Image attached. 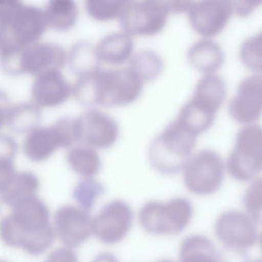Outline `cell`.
Here are the masks:
<instances>
[{
  "label": "cell",
  "mask_w": 262,
  "mask_h": 262,
  "mask_svg": "<svg viewBox=\"0 0 262 262\" xmlns=\"http://www.w3.org/2000/svg\"><path fill=\"white\" fill-rule=\"evenodd\" d=\"M257 222L248 214L236 210L221 214L214 224L215 234L228 249L247 254L259 242Z\"/></svg>",
  "instance_id": "obj_4"
},
{
  "label": "cell",
  "mask_w": 262,
  "mask_h": 262,
  "mask_svg": "<svg viewBox=\"0 0 262 262\" xmlns=\"http://www.w3.org/2000/svg\"><path fill=\"white\" fill-rule=\"evenodd\" d=\"M184 181L192 193L206 195L220 187L224 176V166L220 157L215 152L202 150L189 160L185 167Z\"/></svg>",
  "instance_id": "obj_6"
},
{
  "label": "cell",
  "mask_w": 262,
  "mask_h": 262,
  "mask_svg": "<svg viewBox=\"0 0 262 262\" xmlns=\"http://www.w3.org/2000/svg\"><path fill=\"white\" fill-rule=\"evenodd\" d=\"M142 82L128 69L99 70L98 104L117 106L130 104L141 94Z\"/></svg>",
  "instance_id": "obj_5"
},
{
  "label": "cell",
  "mask_w": 262,
  "mask_h": 262,
  "mask_svg": "<svg viewBox=\"0 0 262 262\" xmlns=\"http://www.w3.org/2000/svg\"><path fill=\"white\" fill-rule=\"evenodd\" d=\"M12 208V212L9 215L22 232H32L50 224L48 208L35 195L23 200Z\"/></svg>",
  "instance_id": "obj_16"
},
{
  "label": "cell",
  "mask_w": 262,
  "mask_h": 262,
  "mask_svg": "<svg viewBox=\"0 0 262 262\" xmlns=\"http://www.w3.org/2000/svg\"><path fill=\"white\" fill-rule=\"evenodd\" d=\"M99 70L78 77L72 87V94L77 102L81 105H98L97 73Z\"/></svg>",
  "instance_id": "obj_27"
},
{
  "label": "cell",
  "mask_w": 262,
  "mask_h": 262,
  "mask_svg": "<svg viewBox=\"0 0 262 262\" xmlns=\"http://www.w3.org/2000/svg\"><path fill=\"white\" fill-rule=\"evenodd\" d=\"M61 147H64V142L54 124L33 129L28 133L23 145L25 155L34 162L46 160Z\"/></svg>",
  "instance_id": "obj_15"
},
{
  "label": "cell",
  "mask_w": 262,
  "mask_h": 262,
  "mask_svg": "<svg viewBox=\"0 0 262 262\" xmlns=\"http://www.w3.org/2000/svg\"><path fill=\"white\" fill-rule=\"evenodd\" d=\"M187 59L193 68L207 74L214 73L222 66L224 54L218 43L211 39H203L189 47Z\"/></svg>",
  "instance_id": "obj_17"
},
{
  "label": "cell",
  "mask_w": 262,
  "mask_h": 262,
  "mask_svg": "<svg viewBox=\"0 0 262 262\" xmlns=\"http://www.w3.org/2000/svg\"><path fill=\"white\" fill-rule=\"evenodd\" d=\"M133 218V211L127 203L112 201L93 218L92 234L104 244L116 243L128 233Z\"/></svg>",
  "instance_id": "obj_7"
},
{
  "label": "cell",
  "mask_w": 262,
  "mask_h": 262,
  "mask_svg": "<svg viewBox=\"0 0 262 262\" xmlns=\"http://www.w3.org/2000/svg\"><path fill=\"white\" fill-rule=\"evenodd\" d=\"M70 167L77 174L92 177L99 170L101 161L94 148L82 145L71 148L66 156Z\"/></svg>",
  "instance_id": "obj_25"
},
{
  "label": "cell",
  "mask_w": 262,
  "mask_h": 262,
  "mask_svg": "<svg viewBox=\"0 0 262 262\" xmlns=\"http://www.w3.org/2000/svg\"><path fill=\"white\" fill-rule=\"evenodd\" d=\"M262 36L256 34L246 39L239 49V57L242 62L249 69L255 72L262 69Z\"/></svg>",
  "instance_id": "obj_29"
},
{
  "label": "cell",
  "mask_w": 262,
  "mask_h": 262,
  "mask_svg": "<svg viewBox=\"0 0 262 262\" xmlns=\"http://www.w3.org/2000/svg\"><path fill=\"white\" fill-rule=\"evenodd\" d=\"M196 137L177 120L171 122L150 144L148 157L151 166L164 174L179 172L189 161Z\"/></svg>",
  "instance_id": "obj_1"
},
{
  "label": "cell",
  "mask_w": 262,
  "mask_h": 262,
  "mask_svg": "<svg viewBox=\"0 0 262 262\" xmlns=\"http://www.w3.org/2000/svg\"><path fill=\"white\" fill-rule=\"evenodd\" d=\"M77 118L78 142L93 148L112 146L119 135L118 126L107 114L95 109L89 110Z\"/></svg>",
  "instance_id": "obj_10"
},
{
  "label": "cell",
  "mask_w": 262,
  "mask_h": 262,
  "mask_svg": "<svg viewBox=\"0 0 262 262\" xmlns=\"http://www.w3.org/2000/svg\"><path fill=\"white\" fill-rule=\"evenodd\" d=\"M66 61L70 71L78 77L100 69V60L96 47L85 41L73 45L67 54Z\"/></svg>",
  "instance_id": "obj_23"
},
{
  "label": "cell",
  "mask_w": 262,
  "mask_h": 262,
  "mask_svg": "<svg viewBox=\"0 0 262 262\" xmlns=\"http://www.w3.org/2000/svg\"><path fill=\"white\" fill-rule=\"evenodd\" d=\"M67 54L60 47L43 48L21 59L22 74L33 75L52 69H60L66 62Z\"/></svg>",
  "instance_id": "obj_19"
},
{
  "label": "cell",
  "mask_w": 262,
  "mask_h": 262,
  "mask_svg": "<svg viewBox=\"0 0 262 262\" xmlns=\"http://www.w3.org/2000/svg\"><path fill=\"white\" fill-rule=\"evenodd\" d=\"M179 257L181 261H219L221 256L208 237L194 234L182 241L179 250Z\"/></svg>",
  "instance_id": "obj_21"
},
{
  "label": "cell",
  "mask_w": 262,
  "mask_h": 262,
  "mask_svg": "<svg viewBox=\"0 0 262 262\" xmlns=\"http://www.w3.org/2000/svg\"><path fill=\"white\" fill-rule=\"evenodd\" d=\"M92 220L89 210L80 206L63 205L55 214V236L66 247H77L92 234Z\"/></svg>",
  "instance_id": "obj_8"
},
{
  "label": "cell",
  "mask_w": 262,
  "mask_h": 262,
  "mask_svg": "<svg viewBox=\"0 0 262 262\" xmlns=\"http://www.w3.org/2000/svg\"><path fill=\"white\" fill-rule=\"evenodd\" d=\"M233 12L242 17L251 15L259 7L262 0H228Z\"/></svg>",
  "instance_id": "obj_33"
},
{
  "label": "cell",
  "mask_w": 262,
  "mask_h": 262,
  "mask_svg": "<svg viewBox=\"0 0 262 262\" xmlns=\"http://www.w3.org/2000/svg\"><path fill=\"white\" fill-rule=\"evenodd\" d=\"M119 18L123 32L129 35L149 36L163 30L167 14L146 0L133 1Z\"/></svg>",
  "instance_id": "obj_9"
},
{
  "label": "cell",
  "mask_w": 262,
  "mask_h": 262,
  "mask_svg": "<svg viewBox=\"0 0 262 262\" xmlns=\"http://www.w3.org/2000/svg\"><path fill=\"white\" fill-rule=\"evenodd\" d=\"M188 11L191 28L205 37L220 33L233 13L228 0H198L192 4Z\"/></svg>",
  "instance_id": "obj_11"
},
{
  "label": "cell",
  "mask_w": 262,
  "mask_h": 262,
  "mask_svg": "<svg viewBox=\"0 0 262 262\" xmlns=\"http://www.w3.org/2000/svg\"><path fill=\"white\" fill-rule=\"evenodd\" d=\"M220 106L205 95L194 92L192 97L181 109L177 120L198 136L211 125Z\"/></svg>",
  "instance_id": "obj_14"
},
{
  "label": "cell",
  "mask_w": 262,
  "mask_h": 262,
  "mask_svg": "<svg viewBox=\"0 0 262 262\" xmlns=\"http://www.w3.org/2000/svg\"><path fill=\"white\" fill-rule=\"evenodd\" d=\"M101 60L112 65H119L130 59L134 45L131 36L123 32L108 34L96 47Z\"/></svg>",
  "instance_id": "obj_18"
},
{
  "label": "cell",
  "mask_w": 262,
  "mask_h": 262,
  "mask_svg": "<svg viewBox=\"0 0 262 262\" xmlns=\"http://www.w3.org/2000/svg\"><path fill=\"white\" fill-rule=\"evenodd\" d=\"M53 13L57 28L67 31L75 25L77 9L74 0H53Z\"/></svg>",
  "instance_id": "obj_30"
},
{
  "label": "cell",
  "mask_w": 262,
  "mask_h": 262,
  "mask_svg": "<svg viewBox=\"0 0 262 262\" xmlns=\"http://www.w3.org/2000/svg\"><path fill=\"white\" fill-rule=\"evenodd\" d=\"M8 95L0 89V129L6 122L8 112L11 107Z\"/></svg>",
  "instance_id": "obj_37"
},
{
  "label": "cell",
  "mask_w": 262,
  "mask_h": 262,
  "mask_svg": "<svg viewBox=\"0 0 262 262\" xmlns=\"http://www.w3.org/2000/svg\"><path fill=\"white\" fill-rule=\"evenodd\" d=\"M261 109V77L257 75L248 76L241 82L229 103L230 114L239 123H249L259 118Z\"/></svg>",
  "instance_id": "obj_12"
},
{
  "label": "cell",
  "mask_w": 262,
  "mask_h": 262,
  "mask_svg": "<svg viewBox=\"0 0 262 262\" xmlns=\"http://www.w3.org/2000/svg\"><path fill=\"white\" fill-rule=\"evenodd\" d=\"M0 212H1V206H0Z\"/></svg>",
  "instance_id": "obj_38"
},
{
  "label": "cell",
  "mask_w": 262,
  "mask_h": 262,
  "mask_svg": "<svg viewBox=\"0 0 262 262\" xmlns=\"http://www.w3.org/2000/svg\"><path fill=\"white\" fill-rule=\"evenodd\" d=\"M31 94L34 102L39 106L55 107L63 103L72 94L60 69H52L37 75L33 81Z\"/></svg>",
  "instance_id": "obj_13"
},
{
  "label": "cell",
  "mask_w": 262,
  "mask_h": 262,
  "mask_svg": "<svg viewBox=\"0 0 262 262\" xmlns=\"http://www.w3.org/2000/svg\"><path fill=\"white\" fill-rule=\"evenodd\" d=\"M163 68L160 56L152 50L144 49L132 55L129 69L143 83L155 79Z\"/></svg>",
  "instance_id": "obj_24"
},
{
  "label": "cell",
  "mask_w": 262,
  "mask_h": 262,
  "mask_svg": "<svg viewBox=\"0 0 262 262\" xmlns=\"http://www.w3.org/2000/svg\"><path fill=\"white\" fill-rule=\"evenodd\" d=\"M104 191V187L100 182L92 177H86L75 186L73 196L79 206L89 210Z\"/></svg>",
  "instance_id": "obj_28"
},
{
  "label": "cell",
  "mask_w": 262,
  "mask_h": 262,
  "mask_svg": "<svg viewBox=\"0 0 262 262\" xmlns=\"http://www.w3.org/2000/svg\"><path fill=\"white\" fill-rule=\"evenodd\" d=\"M39 186V180L33 173L15 172L8 183L0 190V201L12 207L23 200L35 195Z\"/></svg>",
  "instance_id": "obj_20"
},
{
  "label": "cell",
  "mask_w": 262,
  "mask_h": 262,
  "mask_svg": "<svg viewBox=\"0 0 262 262\" xmlns=\"http://www.w3.org/2000/svg\"><path fill=\"white\" fill-rule=\"evenodd\" d=\"M193 213L190 202L185 198H173L166 203L157 201L144 204L139 215L142 227L155 235H171L188 226Z\"/></svg>",
  "instance_id": "obj_2"
},
{
  "label": "cell",
  "mask_w": 262,
  "mask_h": 262,
  "mask_svg": "<svg viewBox=\"0 0 262 262\" xmlns=\"http://www.w3.org/2000/svg\"><path fill=\"white\" fill-rule=\"evenodd\" d=\"M13 156L0 155V190L10 181L15 173Z\"/></svg>",
  "instance_id": "obj_34"
},
{
  "label": "cell",
  "mask_w": 262,
  "mask_h": 262,
  "mask_svg": "<svg viewBox=\"0 0 262 262\" xmlns=\"http://www.w3.org/2000/svg\"><path fill=\"white\" fill-rule=\"evenodd\" d=\"M133 0H85L89 16L98 21H107L120 16Z\"/></svg>",
  "instance_id": "obj_26"
},
{
  "label": "cell",
  "mask_w": 262,
  "mask_h": 262,
  "mask_svg": "<svg viewBox=\"0 0 262 262\" xmlns=\"http://www.w3.org/2000/svg\"><path fill=\"white\" fill-rule=\"evenodd\" d=\"M261 180H255L244 194L243 204L248 214L257 223L261 215Z\"/></svg>",
  "instance_id": "obj_31"
},
{
  "label": "cell",
  "mask_w": 262,
  "mask_h": 262,
  "mask_svg": "<svg viewBox=\"0 0 262 262\" xmlns=\"http://www.w3.org/2000/svg\"><path fill=\"white\" fill-rule=\"evenodd\" d=\"M17 151V144L11 136L0 135V155H8L14 157Z\"/></svg>",
  "instance_id": "obj_36"
},
{
  "label": "cell",
  "mask_w": 262,
  "mask_h": 262,
  "mask_svg": "<svg viewBox=\"0 0 262 262\" xmlns=\"http://www.w3.org/2000/svg\"><path fill=\"white\" fill-rule=\"evenodd\" d=\"M262 166V135L260 126L250 124L239 130L227 167L230 174L239 181L255 177Z\"/></svg>",
  "instance_id": "obj_3"
},
{
  "label": "cell",
  "mask_w": 262,
  "mask_h": 262,
  "mask_svg": "<svg viewBox=\"0 0 262 262\" xmlns=\"http://www.w3.org/2000/svg\"><path fill=\"white\" fill-rule=\"evenodd\" d=\"M166 14H181L188 11L193 0H146Z\"/></svg>",
  "instance_id": "obj_32"
},
{
  "label": "cell",
  "mask_w": 262,
  "mask_h": 262,
  "mask_svg": "<svg viewBox=\"0 0 262 262\" xmlns=\"http://www.w3.org/2000/svg\"><path fill=\"white\" fill-rule=\"evenodd\" d=\"M66 247V246H65ZM71 248L66 247L53 251L49 255V261H74L76 255Z\"/></svg>",
  "instance_id": "obj_35"
},
{
  "label": "cell",
  "mask_w": 262,
  "mask_h": 262,
  "mask_svg": "<svg viewBox=\"0 0 262 262\" xmlns=\"http://www.w3.org/2000/svg\"><path fill=\"white\" fill-rule=\"evenodd\" d=\"M41 118L40 106L35 102H25L11 106L6 123L16 134H28L38 126Z\"/></svg>",
  "instance_id": "obj_22"
}]
</instances>
